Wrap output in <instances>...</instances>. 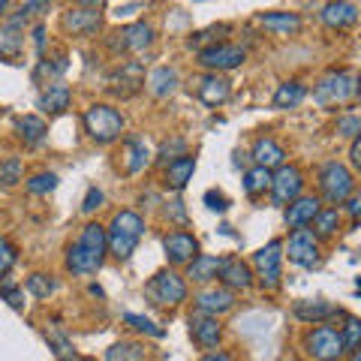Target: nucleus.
<instances>
[{"instance_id":"48","label":"nucleus","mask_w":361,"mask_h":361,"mask_svg":"<svg viewBox=\"0 0 361 361\" xmlns=\"http://www.w3.org/2000/svg\"><path fill=\"white\" fill-rule=\"evenodd\" d=\"M205 205L211 211H226V208H229V202H226V196L217 193V190H208V193H205Z\"/></svg>"},{"instance_id":"16","label":"nucleus","mask_w":361,"mask_h":361,"mask_svg":"<svg viewBox=\"0 0 361 361\" xmlns=\"http://www.w3.org/2000/svg\"><path fill=\"white\" fill-rule=\"evenodd\" d=\"M193 301H196V310H199V313L223 316V313H229V310L235 307V292L226 289L223 283H220V286H205V289L196 292Z\"/></svg>"},{"instance_id":"2","label":"nucleus","mask_w":361,"mask_h":361,"mask_svg":"<svg viewBox=\"0 0 361 361\" xmlns=\"http://www.w3.org/2000/svg\"><path fill=\"white\" fill-rule=\"evenodd\" d=\"M361 97V75L353 70H331L325 73L313 87V99L322 109H341V106H353Z\"/></svg>"},{"instance_id":"28","label":"nucleus","mask_w":361,"mask_h":361,"mask_svg":"<svg viewBox=\"0 0 361 361\" xmlns=\"http://www.w3.org/2000/svg\"><path fill=\"white\" fill-rule=\"evenodd\" d=\"M295 316L304 322H313V325H322V322H329V319H337V316H343L341 307H334V304L329 301H295Z\"/></svg>"},{"instance_id":"29","label":"nucleus","mask_w":361,"mask_h":361,"mask_svg":"<svg viewBox=\"0 0 361 361\" xmlns=\"http://www.w3.org/2000/svg\"><path fill=\"white\" fill-rule=\"evenodd\" d=\"M178 85H180V73L175 70V66H157V70L148 73V90L157 99L172 97L178 90Z\"/></svg>"},{"instance_id":"51","label":"nucleus","mask_w":361,"mask_h":361,"mask_svg":"<svg viewBox=\"0 0 361 361\" xmlns=\"http://www.w3.org/2000/svg\"><path fill=\"white\" fill-rule=\"evenodd\" d=\"M349 160H353V166L361 172V135H358V139H353V148H349Z\"/></svg>"},{"instance_id":"42","label":"nucleus","mask_w":361,"mask_h":361,"mask_svg":"<svg viewBox=\"0 0 361 361\" xmlns=\"http://www.w3.org/2000/svg\"><path fill=\"white\" fill-rule=\"evenodd\" d=\"M66 54L61 51V54H54V58H49V61H39V66H37V78H42V75H49V78H58L61 73H66Z\"/></svg>"},{"instance_id":"22","label":"nucleus","mask_w":361,"mask_h":361,"mask_svg":"<svg viewBox=\"0 0 361 361\" xmlns=\"http://www.w3.org/2000/svg\"><path fill=\"white\" fill-rule=\"evenodd\" d=\"M319 16L331 30H346V27H353L358 21V6L349 4V0H331V4L322 6Z\"/></svg>"},{"instance_id":"26","label":"nucleus","mask_w":361,"mask_h":361,"mask_svg":"<svg viewBox=\"0 0 361 361\" xmlns=\"http://www.w3.org/2000/svg\"><path fill=\"white\" fill-rule=\"evenodd\" d=\"M253 160H256V166H265V169L274 172L277 166H283L286 151H283V145H280L277 139H271V135H259V139L253 142Z\"/></svg>"},{"instance_id":"24","label":"nucleus","mask_w":361,"mask_h":361,"mask_svg":"<svg viewBox=\"0 0 361 361\" xmlns=\"http://www.w3.org/2000/svg\"><path fill=\"white\" fill-rule=\"evenodd\" d=\"M220 268H223V259L220 256H205V253H199L193 262L187 265V280L190 283H199V286H208L214 283V280L220 277Z\"/></svg>"},{"instance_id":"58","label":"nucleus","mask_w":361,"mask_h":361,"mask_svg":"<svg viewBox=\"0 0 361 361\" xmlns=\"http://www.w3.org/2000/svg\"><path fill=\"white\" fill-rule=\"evenodd\" d=\"M358 292H361V277H358Z\"/></svg>"},{"instance_id":"8","label":"nucleus","mask_w":361,"mask_h":361,"mask_svg":"<svg viewBox=\"0 0 361 361\" xmlns=\"http://www.w3.org/2000/svg\"><path fill=\"white\" fill-rule=\"evenodd\" d=\"M283 256H289V262L292 265H298V268H316L319 265V238L313 235V229H292L289 232V238L283 241Z\"/></svg>"},{"instance_id":"3","label":"nucleus","mask_w":361,"mask_h":361,"mask_svg":"<svg viewBox=\"0 0 361 361\" xmlns=\"http://www.w3.org/2000/svg\"><path fill=\"white\" fill-rule=\"evenodd\" d=\"M145 235V220L139 217L135 211H118L115 217H111L109 229H106V241H109V253L118 259V262H123V259H130L133 250L139 247Z\"/></svg>"},{"instance_id":"4","label":"nucleus","mask_w":361,"mask_h":361,"mask_svg":"<svg viewBox=\"0 0 361 361\" xmlns=\"http://www.w3.org/2000/svg\"><path fill=\"white\" fill-rule=\"evenodd\" d=\"M82 123H85V133L94 139L97 145H111L118 142L123 135V127H127V121H123L121 109L109 106V103H94L85 109L82 115Z\"/></svg>"},{"instance_id":"1","label":"nucleus","mask_w":361,"mask_h":361,"mask_svg":"<svg viewBox=\"0 0 361 361\" xmlns=\"http://www.w3.org/2000/svg\"><path fill=\"white\" fill-rule=\"evenodd\" d=\"M106 253H109V241H106V226L99 223H87L82 235L70 244L66 250V271L75 277H90L97 274L106 262Z\"/></svg>"},{"instance_id":"34","label":"nucleus","mask_w":361,"mask_h":361,"mask_svg":"<svg viewBox=\"0 0 361 361\" xmlns=\"http://www.w3.org/2000/svg\"><path fill=\"white\" fill-rule=\"evenodd\" d=\"M106 361H145V346L135 341H121L115 346H109Z\"/></svg>"},{"instance_id":"41","label":"nucleus","mask_w":361,"mask_h":361,"mask_svg":"<svg viewBox=\"0 0 361 361\" xmlns=\"http://www.w3.org/2000/svg\"><path fill=\"white\" fill-rule=\"evenodd\" d=\"M343 346H346V353H353L355 346H361V319L358 316H346V325H343Z\"/></svg>"},{"instance_id":"11","label":"nucleus","mask_w":361,"mask_h":361,"mask_svg":"<svg viewBox=\"0 0 361 361\" xmlns=\"http://www.w3.org/2000/svg\"><path fill=\"white\" fill-rule=\"evenodd\" d=\"M154 42V27L148 21H133V25H123L121 30L111 33L109 39V49L121 54V51H130V54H139L145 49H151Z\"/></svg>"},{"instance_id":"55","label":"nucleus","mask_w":361,"mask_h":361,"mask_svg":"<svg viewBox=\"0 0 361 361\" xmlns=\"http://www.w3.org/2000/svg\"><path fill=\"white\" fill-rule=\"evenodd\" d=\"M106 0H78V6H90V9H99Z\"/></svg>"},{"instance_id":"30","label":"nucleus","mask_w":361,"mask_h":361,"mask_svg":"<svg viewBox=\"0 0 361 361\" xmlns=\"http://www.w3.org/2000/svg\"><path fill=\"white\" fill-rule=\"evenodd\" d=\"M304 97H307V85L298 82V78H289V82H283L277 90H274V109H298L304 103Z\"/></svg>"},{"instance_id":"45","label":"nucleus","mask_w":361,"mask_h":361,"mask_svg":"<svg viewBox=\"0 0 361 361\" xmlns=\"http://www.w3.org/2000/svg\"><path fill=\"white\" fill-rule=\"evenodd\" d=\"M184 154H187V142H184V139H172V142H166L163 148H160V157H157V163L169 166L172 160H178V157H184Z\"/></svg>"},{"instance_id":"12","label":"nucleus","mask_w":361,"mask_h":361,"mask_svg":"<svg viewBox=\"0 0 361 361\" xmlns=\"http://www.w3.org/2000/svg\"><path fill=\"white\" fill-rule=\"evenodd\" d=\"M142 87H145V70H142L139 61L121 63L118 70L106 78V90L118 99H130L133 94H139Z\"/></svg>"},{"instance_id":"33","label":"nucleus","mask_w":361,"mask_h":361,"mask_svg":"<svg viewBox=\"0 0 361 361\" xmlns=\"http://www.w3.org/2000/svg\"><path fill=\"white\" fill-rule=\"evenodd\" d=\"M313 235L316 238H331L334 232H341V211L334 205L331 208H319V214L313 217Z\"/></svg>"},{"instance_id":"40","label":"nucleus","mask_w":361,"mask_h":361,"mask_svg":"<svg viewBox=\"0 0 361 361\" xmlns=\"http://www.w3.org/2000/svg\"><path fill=\"white\" fill-rule=\"evenodd\" d=\"M49 343L54 346V355H58V361H78V353L73 349V343L66 341V334L51 331L49 334Z\"/></svg>"},{"instance_id":"25","label":"nucleus","mask_w":361,"mask_h":361,"mask_svg":"<svg viewBox=\"0 0 361 361\" xmlns=\"http://www.w3.org/2000/svg\"><path fill=\"white\" fill-rule=\"evenodd\" d=\"M70 103H73V90L63 82L45 85V90L39 94V109L45 111V115H61V111L70 109Z\"/></svg>"},{"instance_id":"47","label":"nucleus","mask_w":361,"mask_h":361,"mask_svg":"<svg viewBox=\"0 0 361 361\" xmlns=\"http://www.w3.org/2000/svg\"><path fill=\"white\" fill-rule=\"evenodd\" d=\"M103 190H97V187H90L87 190V196H85V202H82V211L85 214H94L97 208H103Z\"/></svg>"},{"instance_id":"37","label":"nucleus","mask_w":361,"mask_h":361,"mask_svg":"<svg viewBox=\"0 0 361 361\" xmlns=\"http://www.w3.org/2000/svg\"><path fill=\"white\" fill-rule=\"evenodd\" d=\"M25 187H27V193L33 196H49L54 187H58V175L54 172H37L33 178L25 180Z\"/></svg>"},{"instance_id":"10","label":"nucleus","mask_w":361,"mask_h":361,"mask_svg":"<svg viewBox=\"0 0 361 361\" xmlns=\"http://www.w3.org/2000/svg\"><path fill=\"white\" fill-rule=\"evenodd\" d=\"M247 61V49L235 42H214L199 49V63L205 66L208 73H226V70H235Z\"/></svg>"},{"instance_id":"50","label":"nucleus","mask_w":361,"mask_h":361,"mask_svg":"<svg viewBox=\"0 0 361 361\" xmlns=\"http://www.w3.org/2000/svg\"><path fill=\"white\" fill-rule=\"evenodd\" d=\"M166 214H169V217H175L178 223H187V214H184V208H180V202H178V199H175V202H169Z\"/></svg>"},{"instance_id":"54","label":"nucleus","mask_w":361,"mask_h":361,"mask_svg":"<svg viewBox=\"0 0 361 361\" xmlns=\"http://www.w3.org/2000/svg\"><path fill=\"white\" fill-rule=\"evenodd\" d=\"M349 202V214H353V217H358V214H361V202L358 199H346Z\"/></svg>"},{"instance_id":"53","label":"nucleus","mask_w":361,"mask_h":361,"mask_svg":"<svg viewBox=\"0 0 361 361\" xmlns=\"http://www.w3.org/2000/svg\"><path fill=\"white\" fill-rule=\"evenodd\" d=\"M202 361H235V358H232V355H226V353H208Z\"/></svg>"},{"instance_id":"21","label":"nucleus","mask_w":361,"mask_h":361,"mask_svg":"<svg viewBox=\"0 0 361 361\" xmlns=\"http://www.w3.org/2000/svg\"><path fill=\"white\" fill-rule=\"evenodd\" d=\"M319 208H322L319 199L301 193L298 199L289 202V208H286V226H289V229H304V226L313 223V217L319 214Z\"/></svg>"},{"instance_id":"43","label":"nucleus","mask_w":361,"mask_h":361,"mask_svg":"<svg viewBox=\"0 0 361 361\" xmlns=\"http://www.w3.org/2000/svg\"><path fill=\"white\" fill-rule=\"evenodd\" d=\"M123 322L130 325V329L142 331V334H151V337H163V329H157V325L148 319V316H139V313H123Z\"/></svg>"},{"instance_id":"57","label":"nucleus","mask_w":361,"mask_h":361,"mask_svg":"<svg viewBox=\"0 0 361 361\" xmlns=\"http://www.w3.org/2000/svg\"><path fill=\"white\" fill-rule=\"evenodd\" d=\"M349 361H361V346H355L353 353H349Z\"/></svg>"},{"instance_id":"46","label":"nucleus","mask_w":361,"mask_h":361,"mask_svg":"<svg viewBox=\"0 0 361 361\" xmlns=\"http://www.w3.org/2000/svg\"><path fill=\"white\" fill-rule=\"evenodd\" d=\"M229 30V25H217V27H208V30H202V33H196V37H190V49H199L202 42H217V37L214 33H226Z\"/></svg>"},{"instance_id":"9","label":"nucleus","mask_w":361,"mask_h":361,"mask_svg":"<svg viewBox=\"0 0 361 361\" xmlns=\"http://www.w3.org/2000/svg\"><path fill=\"white\" fill-rule=\"evenodd\" d=\"M253 271L256 280L262 283V289H277L280 274H283V241H268L262 250H256L253 256Z\"/></svg>"},{"instance_id":"31","label":"nucleus","mask_w":361,"mask_h":361,"mask_svg":"<svg viewBox=\"0 0 361 361\" xmlns=\"http://www.w3.org/2000/svg\"><path fill=\"white\" fill-rule=\"evenodd\" d=\"M16 133L18 139L27 145V148H33V145H39L45 139V133H49V123H45L39 115H25L16 121Z\"/></svg>"},{"instance_id":"19","label":"nucleus","mask_w":361,"mask_h":361,"mask_svg":"<svg viewBox=\"0 0 361 361\" xmlns=\"http://www.w3.org/2000/svg\"><path fill=\"white\" fill-rule=\"evenodd\" d=\"M217 280H220L226 289H232V292H247V289L256 283L250 265L241 262V259H235V256L223 259V268H220V277Z\"/></svg>"},{"instance_id":"49","label":"nucleus","mask_w":361,"mask_h":361,"mask_svg":"<svg viewBox=\"0 0 361 361\" xmlns=\"http://www.w3.org/2000/svg\"><path fill=\"white\" fill-rule=\"evenodd\" d=\"M21 13H25L27 18H30V16H42V13H49V0H27V4L21 6Z\"/></svg>"},{"instance_id":"27","label":"nucleus","mask_w":361,"mask_h":361,"mask_svg":"<svg viewBox=\"0 0 361 361\" xmlns=\"http://www.w3.org/2000/svg\"><path fill=\"white\" fill-rule=\"evenodd\" d=\"M262 25L271 37H295L301 30V16L298 13H262L259 16Z\"/></svg>"},{"instance_id":"14","label":"nucleus","mask_w":361,"mask_h":361,"mask_svg":"<svg viewBox=\"0 0 361 361\" xmlns=\"http://www.w3.org/2000/svg\"><path fill=\"white\" fill-rule=\"evenodd\" d=\"M103 27V13L90 6H70L63 13V30L73 37H94Z\"/></svg>"},{"instance_id":"35","label":"nucleus","mask_w":361,"mask_h":361,"mask_svg":"<svg viewBox=\"0 0 361 361\" xmlns=\"http://www.w3.org/2000/svg\"><path fill=\"white\" fill-rule=\"evenodd\" d=\"M18 180H25V163L18 160V157H6V160H0V187H16Z\"/></svg>"},{"instance_id":"32","label":"nucleus","mask_w":361,"mask_h":361,"mask_svg":"<svg viewBox=\"0 0 361 361\" xmlns=\"http://www.w3.org/2000/svg\"><path fill=\"white\" fill-rule=\"evenodd\" d=\"M271 169L265 166H253V169H247L244 172V193L250 196V199H259V196H265L268 190H271Z\"/></svg>"},{"instance_id":"56","label":"nucleus","mask_w":361,"mask_h":361,"mask_svg":"<svg viewBox=\"0 0 361 361\" xmlns=\"http://www.w3.org/2000/svg\"><path fill=\"white\" fill-rule=\"evenodd\" d=\"M9 6H13V0H0V18L6 16V9H9Z\"/></svg>"},{"instance_id":"18","label":"nucleus","mask_w":361,"mask_h":361,"mask_svg":"<svg viewBox=\"0 0 361 361\" xmlns=\"http://www.w3.org/2000/svg\"><path fill=\"white\" fill-rule=\"evenodd\" d=\"M190 337L199 349H214L223 337V325L217 316H208V313H196L190 316Z\"/></svg>"},{"instance_id":"7","label":"nucleus","mask_w":361,"mask_h":361,"mask_svg":"<svg viewBox=\"0 0 361 361\" xmlns=\"http://www.w3.org/2000/svg\"><path fill=\"white\" fill-rule=\"evenodd\" d=\"M304 353L313 361H341L346 355V346H343L341 331L331 329L329 322H322L304 337Z\"/></svg>"},{"instance_id":"39","label":"nucleus","mask_w":361,"mask_h":361,"mask_svg":"<svg viewBox=\"0 0 361 361\" xmlns=\"http://www.w3.org/2000/svg\"><path fill=\"white\" fill-rule=\"evenodd\" d=\"M0 298H4L13 310H25V286H18V283H9V280H4L0 283Z\"/></svg>"},{"instance_id":"5","label":"nucleus","mask_w":361,"mask_h":361,"mask_svg":"<svg viewBox=\"0 0 361 361\" xmlns=\"http://www.w3.org/2000/svg\"><path fill=\"white\" fill-rule=\"evenodd\" d=\"M145 295L154 307H178V304L187 301V280L172 268H163L148 280L145 286Z\"/></svg>"},{"instance_id":"44","label":"nucleus","mask_w":361,"mask_h":361,"mask_svg":"<svg viewBox=\"0 0 361 361\" xmlns=\"http://www.w3.org/2000/svg\"><path fill=\"white\" fill-rule=\"evenodd\" d=\"M334 133L343 135V139H358V135H361V118H358V115H343V118H337Z\"/></svg>"},{"instance_id":"52","label":"nucleus","mask_w":361,"mask_h":361,"mask_svg":"<svg viewBox=\"0 0 361 361\" xmlns=\"http://www.w3.org/2000/svg\"><path fill=\"white\" fill-rule=\"evenodd\" d=\"M33 42H37V51L42 54V51H45V27H42V25L33 27Z\"/></svg>"},{"instance_id":"36","label":"nucleus","mask_w":361,"mask_h":361,"mask_svg":"<svg viewBox=\"0 0 361 361\" xmlns=\"http://www.w3.org/2000/svg\"><path fill=\"white\" fill-rule=\"evenodd\" d=\"M25 289L30 292L33 298H49V295H54V292H58V280H54L51 274H30L27 283H25Z\"/></svg>"},{"instance_id":"6","label":"nucleus","mask_w":361,"mask_h":361,"mask_svg":"<svg viewBox=\"0 0 361 361\" xmlns=\"http://www.w3.org/2000/svg\"><path fill=\"white\" fill-rule=\"evenodd\" d=\"M319 193H322V199L329 202V205H343V202L353 196V190H355V178H353V172L343 166V163H337V160H331V163H325L322 169H319Z\"/></svg>"},{"instance_id":"38","label":"nucleus","mask_w":361,"mask_h":361,"mask_svg":"<svg viewBox=\"0 0 361 361\" xmlns=\"http://www.w3.org/2000/svg\"><path fill=\"white\" fill-rule=\"evenodd\" d=\"M16 262H18V247L6 235H0V277H6Z\"/></svg>"},{"instance_id":"15","label":"nucleus","mask_w":361,"mask_h":361,"mask_svg":"<svg viewBox=\"0 0 361 361\" xmlns=\"http://www.w3.org/2000/svg\"><path fill=\"white\" fill-rule=\"evenodd\" d=\"M163 250H166L169 265H190L199 256V241L190 232L178 229V232H169L163 238Z\"/></svg>"},{"instance_id":"17","label":"nucleus","mask_w":361,"mask_h":361,"mask_svg":"<svg viewBox=\"0 0 361 361\" xmlns=\"http://www.w3.org/2000/svg\"><path fill=\"white\" fill-rule=\"evenodd\" d=\"M196 97L202 99L205 106H211V109H217V106H223L226 99L232 97V82L226 75H220V73H205L196 82Z\"/></svg>"},{"instance_id":"23","label":"nucleus","mask_w":361,"mask_h":361,"mask_svg":"<svg viewBox=\"0 0 361 361\" xmlns=\"http://www.w3.org/2000/svg\"><path fill=\"white\" fill-rule=\"evenodd\" d=\"M193 172H196V157L193 154H184V157H178V160H172V163L166 166L163 180H166L169 190L180 193V190H184L190 180H193Z\"/></svg>"},{"instance_id":"20","label":"nucleus","mask_w":361,"mask_h":361,"mask_svg":"<svg viewBox=\"0 0 361 361\" xmlns=\"http://www.w3.org/2000/svg\"><path fill=\"white\" fill-rule=\"evenodd\" d=\"M121 163H123V172H127V175L145 172L148 163H151V148L145 145V139H139V135H130V139H123Z\"/></svg>"},{"instance_id":"13","label":"nucleus","mask_w":361,"mask_h":361,"mask_svg":"<svg viewBox=\"0 0 361 361\" xmlns=\"http://www.w3.org/2000/svg\"><path fill=\"white\" fill-rule=\"evenodd\" d=\"M304 190V175L298 166H277L274 175H271V199H274V205H289L292 199H298Z\"/></svg>"}]
</instances>
